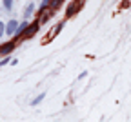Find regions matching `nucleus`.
Wrapping results in <instances>:
<instances>
[{"label": "nucleus", "instance_id": "obj_1", "mask_svg": "<svg viewBox=\"0 0 131 122\" xmlns=\"http://www.w3.org/2000/svg\"><path fill=\"white\" fill-rule=\"evenodd\" d=\"M40 24H42V22H40L38 18H37L35 22H33L31 26L27 24V27H26V31H24V35H22V37H24V38H31L33 35H35V33H37V31L40 29Z\"/></svg>", "mask_w": 131, "mask_h": 122}, {"label": "nucleus", "instance_id": "obj_2", "mask_svg": "<svg viewBox=\"0 0 131 122\" xmlns=\"http://www.w3.org/2000/svg\"><path fill=\"white\" fill-rule=\"evenodd\" d=\"M13 49H15V42H6V44H2V46H0V57H2V55H9Z\"/></svg>", "mask_w": 131, "mask_h": 122}, {"label": "nucleus", "instance_id": "obj_3", "mask_svg": "<svg viewBox=\"0 0 131 122\" xmlns=\"http://www.w3.org/2000/svg\"><path fill=\"white\" fill-rule=\"evenodd\" d=\"M16 27H18V22H16V20H9V22L6 24V35H7V37H11V35H15Z\"/></svg>", "mask_w": 131, "mask_h": 122}, {"label": "nucleus", "instance_id": "obj_4", "mask_svg": "<svg viewBox=\"0 0 131 122\" xmlns=\"http://www.w3.org/2000/svg\"><path fill=\"white\" fill-rule=\"evenodd\" d=\"M78 7H80V0H75V2L68 7V11H66V15H68V16H73L77 11H78Z\"/></svg>", "mask_w": 131, "mask_h": 122}, {"label": "nucleus", "instance_id": "obj_5", "mask_svg": "<svg viewBox=\"0 0 131 122\" xmlns=\"http://www.w3.org/2000/svg\"><path fill=\"white\" fill-rule=\"evenodd\" d=\"M26 27H27V22H24V24H18V27H16V31H15V37H16V40H20V37L24 35Z\"/></svg>", "mask_w": 131, "mask_h": 122}, {"label": "nucleus", "instance_id": "obj_6", "mask_svg": "<svg viewBox=\"0 0 131 122\" xmlns=\"http://www.w3.org/2000/svg\"><path fill=\"white\" fill-rule=\"evenodd\" d=\"M64 2V0H49V11L51 13H55L58 7H60V4Z\"/></svg>", "mask_w": 131, "mask_h": 122}, {"label": "nucleus", "instance_id": "obj_7", "mask_svg": "<svg viewBox=\"0 0 131 122\" xmlns=\"http://www.w3.org/2000/svg\"><path fill=\"white\" fill-rule=\"evenodd\" d=\"M33 11H35V6L29 4V6L26 7V11H24V16H31V15H33Z\"/></svg>", "mask_w": 131, "mask_h": 122}, {"label": "nucleus", "instance_id": "obj_8", "mask_svg": "<svg viewBox=\"0 0 131 122\" xmlns=\"http://www.w3.org/2000/svg\"><path fill=\"white\" fill-rule=\"evenodd\" d=\"M44 97H46V95H44V93H40V95H38V97H37L35 100H33V102H31V104H33V106H37V104H40V102L44 100Z\"/></svg>", "mask_w": 131, "mask_h": 122}, {"label": "nucleus", "instance_id": "obj_9", "mask_svg": "<svg viewBox=\"0 0 131 122\" xmlns=\"http://www.w3.org/2000/svg\"><path fill=\"white\" fill-rule=\"evenodd\" d=\"M2 4H4V9H11L13 7V0H2Z\"/></svg>", "mask_w": 131, "mask_h": 122}, {"label": "nucleus", "instance_id": "obj_10", "mask_svg": "<svg viewBox=\"0 0 131 122\" xmlns=\"http://www.w3.org/2000/svg\"><path fill=\"white\" fill-rule=\"evenodd\" d=\"M4 33H6V24H4V22H0V37H2Z\"/></svg>", "mask_w": 131, "mask_h": 122}, {"label": "nucleus", "instance_id": "obj_11", "mask_svg": "<svg viewBox=\"0 0 131 122\" xmlns=\"http://www.w3.org/2000/svg\"><path fill=\"white\" fill-rule=\"evenodd\" d=\"M6 64H9V57L4 58V60H0V66H6Z\"/></svg>", "mask_w": 131, "mask_h": 122}]
</instances>
